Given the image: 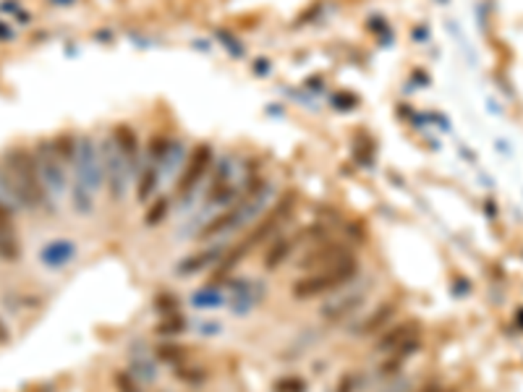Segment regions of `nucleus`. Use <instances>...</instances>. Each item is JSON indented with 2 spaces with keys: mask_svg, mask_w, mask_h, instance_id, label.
<instances>
[{
  "mask_svg": "<svg viewBox=\"0 0 523 392\" xmlns=\"http://www.w3.org/2000/svg\"><path fill=\"white\" fill-rule=\"evenodd\" d=\"M3 168H6V180L11 186L13 196L29 207V210H37L42 207L47 199V189L45 180H42V173H40V165H37V155H32L29 149H22L16 146L11 149L6 160H3Z\"/></svg>",
  "mask_w": 523,
  "mask_h": 392,
  "instance_id": "obj_1",
  "label": "nucleus"
},
{
  "mask_svg": "<svg viewBox=\"0 0 523 392\" xmlns=\"http://www.w3.org/2000/svg\"><path fill=\"white\" fill-rule=\"evenodd\" d=\"M50 146H53V152H55V157L63 162V165H71V162L76 160V152H79V142H76L71 134L55 136V139L50 142Z\"/></svg>",
  "mask_w": 523,
  "mask_h": 392,
  "instance_id": "obj_9",
  "label": "nucleus"
},
{
  "mask_svg": "<svg viewBox=\"0 0 523 392\" xmlns=\"http://www.w3.org/2000/svg\"><path fill=\"white\" fill-rule=\"evenodd\" d=\"M71 257H74V248H71V244H66V241H55V244H50V246L42 251V262H45L47 267H60V264H66Z\"/></svg>",
  "mask_w": 523,
  "mask_h": 392,
  "instance_id": "obj_10",
  "label": "nucleus"
},
{
  "mask_svg": "<svg viewBox=\"0 0 523 392\" xmlns=\"http://www.w3.org/2000/svg\"><path fill=\"white\" fill-rule=\"evenodd\" d=\"M293 207H296V194H285L283 199H280V202L275 204L270 212L262 217V223L257 225V228H254V230H251L243 241H241L239 246L228 254L225 264H223V272H228L230 267H236V262H239L241 257H246L251 248H257L262 241H267V238L277 230V225L283 223L285 217H291V214H293Z\"/></svg>",
  "mask_w": 523,
  "mask_h": 392,
  "instance_id": "obj_3",
  "label": "nucleus"
},
{
  "mask_svg": "<svg viewBox=\"0 0 523 392\" xmlns=\"http://www.w3.org/2000/svg\"><path fill=\"white\" fill-rule=\"evenodd\" d=\"M209 165H212V146L196 144L191 149L189 160H186V165H183L178 180H175V199H181V202L191 199V194L196 191V186L205 180Z\"/></svg>",
  "mask_w": 523,
  "mask_h": 392,
  "instance_id": "obj_4",
  "label": "nucleus"
},
{
  "mask_svg": "<svg viewBox=\"0 0 523 392\" xmlns=\"http://www.w3.org/2000/svg\"><path fill=\"white\" fill-rule=\"evenodd\" d=\"M22 257V244L13 228V217L8 204L0 199V259L3 262H19Z\"/></svg>",
  "mask_w": 523,
  "mask_h": 392,
  "instance_id": "obj_6",
  "label": "nucleus"
},
{
  "mask_svg": "<svg viewBox=\"0 0 523 392\" xmlns=\"http://www.w3.org/2000/svg\"><path fill=\"white\" fill-rule=\"evenodd\" d=\"M113 144L115 149L123 155V160L128 162V168H137V155H139V139L134 134L131 126H118L113 131Z\"/></svg>",
  "mask_w": 523,
  "mask_h": 392,
  "instance_id": "obj_7",
  "label": "nucleus"
},
{
  "mask_svg": "<svg viewBox=\"0 0 523 392\" xmlns=\"http://www.w3.org/2000/svg\"><path fill=\"white\" fill-rule=\"evenodd\" d=\"M307 387H304V382L301 380H285V382H277V387H275V392H304Z\"/></svg>",
  "mask_w": 523,
  "mask_h": 392,
  "instance_id": "obj_12",
  "label": "nucleus"
},
{
  "mask_svg": "<svg viewBox=\"0 0 523 392\" xmlns=\"http://www.w3.org/2000/svg\"><path fill=\"white\" fill-rule=\"evenodd\" d=\"M356 272H359V262L353 259V254L343 251V254H338V257L330 259V262L314 267L309 275L298 278V280L293 282V288H291V296H293L296 301L317 298V296H325V293L345 285Z\"/></svg>",
  "mask_w": 523,
  "mask_h": 392,
  "instance_id": "obj_2",
  "label": "nucleus"
},
{
  "mask_svg": "<svg viewBox=\"0 0 523 392\" xmlns=\"http://www.w3.org/2000/svg\"><path fill=\"white\" fill-rule=\"evenodd\" d=\"M419 392H445V390H440L437 384H432V387H424V390H419Z\"/></svg>",
  "mask_w": 523,
  "mask_h": 392,
  "instance_id": "obj_14",
  "label": "nucleus"
},
{
  "mask_svg": "<svg viewBox=\"0 0 523 392\" xmlns=\"http://www.w3.org/2000/svg\"><path fill=\"white\" fill-rule=\"evenodd\" d=\"M243 199H246V196H243ZM243 199H241V202L236 204V207H230L228 212L217 214V217H215V220H212V223H207V228H205V230H202V235H199V238H202V241H209V238H215V235L225 233V230H228V228H230V225H236V223H239L241 212H243Z\"/></svg>",
  "mask_w": 523,
  "mask_h": 392,
  "instance_id": "obj_8",
  "label": "nucleus"
},
{
  "mask_svg": "<svg viewBox=\"0 0 523 392\" xmlns=\"http://www.w3.org/2000/svg\"><path fill=\"white\" fill-rule=\"evenodd\" d=\"M8 340V330L3 327V322H0V343H6Z\"/></svg>",
  "mask_w": 523,
  "mask_h": 392,
  "instance_id": "obj_13",
  "label": "nucleus"
},
{
  "mask_svg": "<svg viewBox=\"0 0 523 392\" xmlns=\"http://www.w3.org/2000/svg\"><path fill=\"white\" fill-rule=\"evenodd\" d=\"M37 165H40V173H42V180H45V189L55 191L60 194L63 186H66V178H63V162L55 157L50 142H42L40 149H37Z\"/></svg>",
  "mask_w": 523,
  "mask_h": 392,
  "instance_id": "obj_5",
  "label": "nucleus"
},
{
  "mask_svg": "<svg viewBox=\"0 0 523 392\" xmlns=\"http://www.w3.org/2000/svg\"><path fill=\"white\" fill-rule=\"evenodd\" d=\"M168 207H171V202L165 199V196H160V202L152 207L147 212V225H157L165 220V214H168Z\"/></svg>",
  "mask_w": 523,
  "mask_h": 392,
  "instance_id": "obj_11",
  "label": "nucleus"
}]
</instances>
